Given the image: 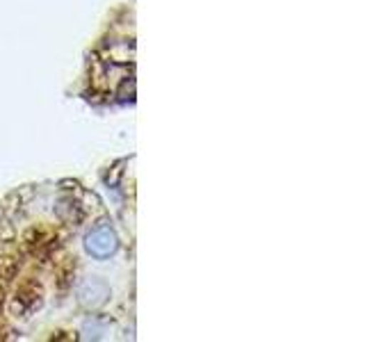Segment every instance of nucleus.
<instances>
[{
	"mask_svg": "<svg viewBox=\"0 0 365 342\" xmlns=\"http://www.w3.org/2000/svg\"><path fill=\"white\" fill-rule=\"evenodd\" d=\"M114 249H117V237H114V233L108 226L96 228V231L87 237V251L96 258H108Z\"/></svg>",
	"mask_w": 365,
	"mask_h": 342,
	"instance_id": "nucleus-1",
	"label": "nucleus"
}]
</instances>
